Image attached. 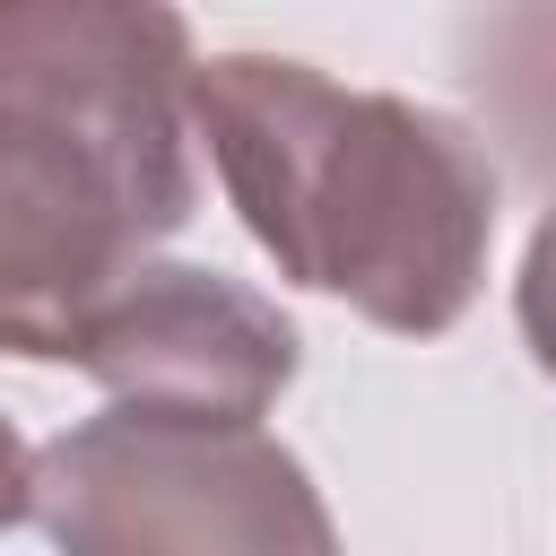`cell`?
<instances>
[{"label": "cell", "mask_w": 556, "mask_h": 556, "mask_svg": "<svg viewBox=\"0 0 556 556\" xmlns=\"http://www.w3.org/2000/svg\"><path fill=\"white\" fill-rule=\"evenodd\" d=\"M191 139L278 278L391 339H443L478 304L504 182L469 122L287 52H217L191 61Z\"/></svg>", "instance_id": "6da1fadb"}, {"label": "cell", "mask_w": 556, "mask_h": 556, "mask_svg": "<svg viewBox=\"0 0 556 556\" xmlns=\"http://www.w3.org/2000/svg\"><path fill=\"white\" fill-rule=\"evenodd\" d=\"M78 374L104 382V400L130 408H165V417H226V426H261L278 408V391L304 365L295 321L226 278V269H191V261H139L78 330L70 348Z\"/></svg>", "instance_id": "277c9868"}, {"label": "cell", "mask_w": 556, "mask_h": 556, "mask_svg": "<svg viewBox=\"0 0 556 556\" xmlns=\"http://www.w3.org/2000/svg\"><path fill=\"white\" fill-rule=\"evenodd\" d=\"M200 208L174 0H0V356L70 365L87 313Z\"/></svg>", "instance_id": "7a4b0ae2"}, {"label": "cell", "mask_w": 556, "mask_h": 556, "mask_svg": "<svg viewBox=\"0 0 556 556\" xmlns=\"http://www.w3.org/2000/svg\"><path fill=\"white\" fill-rule=\"evenodd\" d=\"M26 486H35V452H26V434L0 417V530L26 521Z\"/></svg>", "instance_id": "5b68a950"}, {"label": "cell", "mask_w": 556, "mask_h": 556, "mask_svg": "<svg viewBox=\"0 0 556 556\" xmlns=\"http://www.w3.org/2000/svg\"><path fill=\"white\" fill-rule=\"evenodd\" d=\"M26 521L70 556H321L339 539L278 434L130 400L35 452Z\"/></svg>", "instance_id": "3957f363"}]
</instances>
